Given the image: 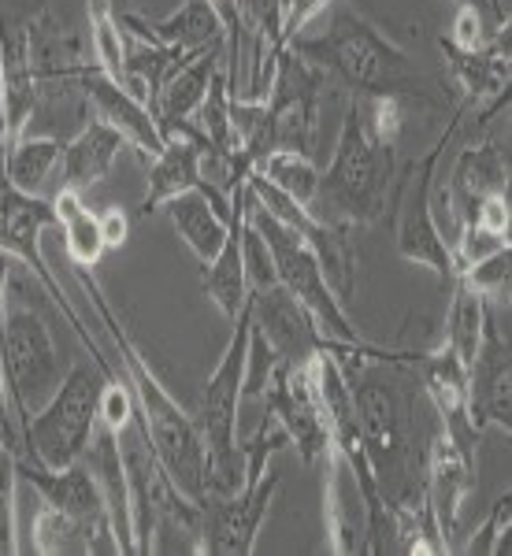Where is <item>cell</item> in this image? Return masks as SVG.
Wrapping results in <instances>:
<instances>
[{
    "mask_svg": "<svg viewBox=\"0 0 512 556\" xmlns=\"http://www.w3.org/2000/svg\"><path fill=\"white\" fill-rule=\"evenodd\" d=\"M341 375L353 393L357 427L367 468L394 516H412L427 508V453L438 434V416L424 386L416 379V353L379 345H338Z\"/></svg>",
    "mask_w": 512,
    "mask_h": 556,
    "instance_id": "obj_1",
    "label": "cell"
},
{
    "mask_svg": "<svg viewBox=\"0 0 512 556\" xmlns=\"http://www.w3.org/2000/svg\"><path fill=\"white\" fill-rule=\"evenodd\" d=\"M71 275H75L78 290L86 293L89 308L97 312V323L108 334V345L104 349L112 356V364L123 371L127 379L134 401H138V412L146 419V430H149V442L157 450L160 464H164L167 479L175 482V490L183 497H190L193 505H201L209 497V486H204V450H201V434H197V424L190 412L178 408V401L167 393V386L157 379V371L149 367V361L141 356V349L130 342L127 327L115 316V308L108 304L104 290L97 286L93 278V267H75L71 264Z\"/></svg>",
    "mask_w": 512,
    "mask_h": 556,
    "instance_id": "obj_2",
    "label": "cell"
},
{
    "mask_svg": "<svg viewBox=\"0 0 512 556\" xmlns=\"http://www.w3.org/2000/svg\"><path fill=\"white\" fill-rule=\"evenodd\" d=\"M286 49H294L309 67H316L323 83L346 86L353 97H409L424 93V78L409 52L394 38L364 20L361 12H338L330 26L316 38H294Z\"/></svg>",
    "mask_w": 512,
    "mask_h": 556,
    "instance_id": "obj_3",
    "label": "cell"
},
{
    "mask_svg": "<svg viewBox=\"0 0 512 556\" xmlns=\"http://www.w3.org/2000/svg\"><path fill=\"white\" fill-rule=\"evenodd\" d=\"M394 141H383L364 123L357 97L346 104V119L338 130V146L327 172L320 175L309 212L330 227L353 230L375 227L386 215V201L394 197Z\"/></svg>",
    "mask_w": 512,
    "mask_h": 556,
    "instance_id": "obj_4",
    "label": "cell"
},
{
    "mask_svg": "<svg viewBox=\"0 0 512 556\" xmlns=\"http://www.w3.org/2000/svg\"><path fill=\"white\" fill-rule=\"evenodd\" d=\"M249 301L238 312L230 342L223 349L220 364H215L212 379L204 382L201 408H197L193 424L201 434L204 450V486L212 497H230L241 490V445H238V405L246 393V361H249Z\"/></svg>",
    "mask_w": 512,
    "mask_h": 556,
    "instance_id": "obj_5",
    "label": "cell"
},
{
    "mask_svg": "<svg viewBox=\"0 0 512 556\" xmlns=\"http://www.w3.org/2000/svg\"><path fill=\"white\" fill-rule=\"evenodd\" d=\"M101 386L104 375L97 379L89 364L71 367L60 390L23 424V445L34 464L60 471L83 460L101 424Z\"/></svg>",
    "mask_w": 512,
    "mask_h": 556,
    "instance_id": "obj_6",
    "label": "cell"
},
{
    "mask_svg": "<svg viewBox=\"0 0 512 556\" xmlns=\"http://www.w3.org/2000/svg\"><path fill=\"white\" fill-rule=\"evenodd\" d=\"M0 364H4L8 397L20 427L38 412L64 382L57 342L49 334V323L26 301H20V286H8L4 323H0Z\"/></svg>",
    "mask_w": 512,
    "mask_h": 556,
    "instance_id": "obj_7",
    "label": "cell"
},
{
    "mask_svg": "<svg viewBox=\"0 0 512 556\" xmlns=\"http://www.w3.org/2000/svg\"><path fill=\"white\" fill-rule=\"evenodd\" d=\"M246 215L260 230V238L267 241V249H272L278 282H283L286 290L301 301V308L316 319L320 334L338 345H364V338L357 334V327L349 323L346 308H341V301L335 298V290H330L316 253L304 245V238L294 235L286 223H278L275 215L257 201L253 190H246Z\"/></svg>",
    "mask_w": 512,
    "mask_h": 556,
    "instance_id": "obj_8",
    "label": "cell"
},
{
    "mask_svg": "<svg viewBox=\"0 0 512 556\" xmlns=\"http://www.w3.org/2000/svg\"><path fill=\"white\" fill-rule=\"evenodd\" d=\"M464 108L453 115V123L446 127L442 138L430 146L416 164L405 167V175L394 182V215H398V253L409 264L430 267L446 286L457 282V264H453V249L438 227L435 215V178H438V160H442L446 146L453 141L457 127H461Z\"/></svg>",
    "mask_w": 512,
    "mask_h": 556,
    "instance_id": "obj_9",
    "label": "cell"
},
{
    "mask_svg": "<svg viewBox=\"0 0 512 556\" xmlns=\"http://www.w3.org/2000/svg\"><path fill=\"white\" fill-rule=\"evenodd\" d=\"M45 227H57V208H52V201L15 190V186H8L4 178H0V253L20 260L23 267H30L34 278L41 282V290L49 293L52 304H57V308L67 316L71 327H75V334L83 338V345L93 353L97 371L101 375L115 371L112 356L101 349V342L93 338V330H89V323L78 316L75 304L64 298L60 282L52 278L49 264H45V253H41V230Z\"/></svg>",
    "mask_w": 512,
    "mask_h": 556,
    "instance_id": "obj_10",
    "label": "cell"
},
{
    "mask_svg": "<svg viewBox=\"0 0 512 556\" xmlns=\"http://www.w3.org/2000/svg\"><path fill=\"white\" fill-rule=\"evenodd\" d=\"M283 52V0H238V26L223 41L230 97L264 101Z\"/></svg>",
    "mask_w": 512,
    "mask_h": 556,
    "instance_id": "obj_11",
    "label": "cell"
},
{
    "mask_svg": "<svg viewBox=\"0 0 512 556\" xmlns=\"http://www.w3.org/2000/svg\"><path fill=\"white\" fill-rule=\"evenodd\" d=\"M320 93L323 75L309 67L294 49H286L275 64L272 89L264 97L267 123H272V149L312 156L320 134Z\"/></svg>",
    "mask_w": 512,
    "mask_h": 556,
    "instance_id": "obj_12",
    "label": "cell"
},
{
    "mask_svg": "<svg viewBox=\"0 0 512 556\" xmlns=\"http://www.w3.org/2000/svg\"><path fill=\"white\" fill-rule=\"evenodd\" d=\"M249 190H253L257 201L264 204L278 223H286L294 235L304 238V245L316 253L330 290H335V298L338 301L353 298L357 293V253H353V241H349V230L316 219L304 204H298L294 197H286L283 190H275V186L260 175H249Z\"/></svg>",
    "mask_w": 512,
    "mask_h": 556,
    "instance_id": "obj_13",
    "label": "cell"
},
{
    "mask_svg": "<svg viewBox=\"0 0 512 556\" xmlns=\"http://www.w3.org/2000/svg\"><path fill=\"white\" fill-rule=\"evenodd\" d=\"M278 493V475L267 468L260 475L257 486H241L230 497H204L197 505L201 513V538H197V553L212 556H249L257 549V534L267 519Z\"/></svg>",
    "mask_w": 512,
    "mask_h": 556,
    "instance_id": "obj_14",
    "label": "cell"
},
{
    "mask_svg": "<svg viewBox=\"0 0 512 556\" xmlns=\"http://www.w3.org/2000/svg\"><path fill=\"white\" fill-rule=\"evenodd\" d=\"M20 479L38 490V497L45 505L60 508V513L71 516L75 523H83L93 553H120L115 534H112V519H108L101 482H97L93 471L83 468V460L71 464V468L52 471L26 456V460H20Z\"/></svg>",
    "mask_w": 512,
    "mask_h": 556,
    "instance_id": "obj_15",
    "label": "cell"
},
{
    "mask_svg": "<svg viewBox=\"0 0 512 556\" xmlns=\"http://www.w3.org/2000/svg\"><path fill=\"white\" fill-rule=\"evenodd\" d=\"M249 316H253V330L275 353V361L286 367H298V371L309 367L330 345L320 334L316 319L301 308V301L283 282L264 286V290H249Z\"/></svg>",
    "mask_w": 512,
    "mask_h": 556,
    "instance_id": "obj_16",
    "label": "cell"
},
{
    "mask_svg": "<svg viewBox=\"0 0 512 556\" xmlns=\"http://www.w3.org/2000/svg\"><path fill=\"white\" fill-rule=\"evenodd\" d=\"M267 401V412L278 419V427L286 430L294 445H298L304 464H316L327 456L330 450V434H327V419H323V408L316 401V390H312L309 367H286L275 364L272 375L260 386Z\"/></svg>",
    "mask_w": 512,
    "mask_h": 556,
    "instance_id": "obj_17",
    "label": "cell"
},
{
    "mask_svg": "<svg viewBox=\"0 0 512 556\" xmlns=\"http://www.w3.org/2000/svg\"><path fill=\"white\" fill-rule=\"evenodd\" d=\"M512 356H509V338L501 334L498 319H483V338L469 364V419L472 427L487 430L501 427L509 434L512 427Z\"/></svg>",
    "mask_w": 512,
    "mask_h": 556,
    "instance_id": "obj_18",
    "label": "cell"
},
{
    "mask_svg": "<svg viewBox=\"0 0 512 556\" xmlns=\"http://www.w3.org/2000/svg\"><path fill=\"white\" fill-rule=\"evenodd\" d=\"M412 367H416V379L424 386L438 424H442L446 434L453 438V442L461 445V453L475 464L479 430H475L469 419V364L442 342L435 353H416Z\"/></svg>",
    "mask_w": 512,
    "mask_h": 556,
    "instance_id": "obj_19",
    "label": "cell"
},
{
    "mask_svg": "<svg viewBox=\"0 0 512 556\" xmlns=\"http://www.w3.org/2000/svg\"><path fill=\"white\" fill-rule=\"evenodd\" d=\"M78 86H83V97H86V104L93 108L97 119L108 123L112 130H120L123 141L138 149L146 164L152 156H160V152H164L167 141H164V134H160L157 119H152L149 104L141 101V97H134L130 89L115 86L112 78L101 75V71H93V67H89V71L83 67Z\"/></svg>",
    "mask_w": 512,
    "mask_h": 556,
    "instance_id": "obj_20",
    "label": "cell"
},
{
    "mask_svg": "<svg viewBox=\"0 0 512 556\" xmlns=\"http://www.w3.org/2000/svg\"><path fill=\"white\" fill-rule=\"evenodd\" d=\"M475 486V464L469 456L461 453V445L438 427L435 442H430V453H427V508L438 523V534L442 542L449 545L453 553V534H457V519H461V505L464 497L472 493Z\"/></svg>",
    "mask_w": 512,
    "mask_h": 556,
    "instance_id": "obj_21",
    "label": "cell"
},
{
    "mask_svg": "<svg viewBox=\"0 0 512 556\" xmlns=\"http://www.w3.org/2000/svg\"><path fill=\"white\" fill-rule=\"evenodd\" d=\"M327 464V482H323V516H327V545L335 556H364V497L349 471L346 456L335 445L323 456Z\"/></svg>",
    "mask_w": 512,
    "mask_h": 556,
    "instance_id": "obj_22",
    "label": "cell"
},
{
    "mask_svg": "<svg viewBox=\"0 0 512 556\" xmlns=\"http://www.w3.org/2000/svg\"><path fill=\"white\" fill-rule=\"evenodd\" d=\"M164 152L149 160V178H146V197H141V212H157L164 208L171 197L190 193L201 186V141L204 134L193 123H178L164 134Z\"/></svg>",
    "mask_w": 512,
    "mask_h": 556,
    "instance_id": "obj_23",
    "label": "cell"
},
{
    "mask_svg": "<svg viewBox=\"0 0 512 556\" xmlns=\"http://www.w3.org/2000/svg\"><path fill=\"white\" fill-rule=\"evenodd\" d=\"M246 190L249 182L241 186V190L230 193V223H227V241H223V249L215 253L209 264H204V293L212 298L215 308L223 312L230 323L238 319V312L246 308L249 301V278H246V264H241V227H246Z\"/></svg>",
    "mask_w": 512,
    "mask_h": 556,
    "instance_id": "obj_24",
    "label": "cell"
},
{
    "mask_svg": "<svg viewBox=\"0 0 512 556\" xmlns=\"http://www.w3.org/2000/svg\"><path fill=\"white\" fill-rule=\"evenodd\" d=\"M123 26H130L134 38L164 45V49H183V52H204L227 41V30H223L220 15L212 12L209 0H183L178 12H171L160 23H146L141 15H127Z\"/></svg>",
    "mask_w": 512,
    "mask_h": 556,
    "instance_id": "obj_25",
    "label": "cell"
},
{
    "mask_svg": "<svg viewBox=\"0 0 512 556\" xmlns=\"http://www.w3.org/2000/svg\"><path fill=\"white\" fill-rule=\"evenodd\" d=\"M220 64H223V45H215V49L197 52L190 64H183L164 86L157 89L149 112H152V119H157L160 134H167L171 127H178V123L193 119L197 108H201V101H204V93H209V83H212V75H215V67H220Z\"/></svg>",
    "mask_w": 512,
    "mask_h": 556,
    "instance_id": "obj_26",
    "label": "cell"
},
{
    "mask_svg": "<svg viewBox=\"0 0 512 556\" xmlns=\"http://www.w3.org/2000/svg\"><path fill=\"white\" fill-rule=\"evenodd\" d=\"M123 134L112 130L108 123L93 119L86 123V127H78L75 138L64 141V156H60V190H89V186H97L101 178H108L112 172L115 156L123 152Z\"/></svg>",
    "mask_w": 512,
    "mask_h": 556,
    "instance_id": "obj_27",
    "label": "cell"
},
{
    "mask_svg": "<svg viewBox=\"0 0 512 556\" xmlns=\"http://www.w3.org/2000/svg\"><path fill=\"white\" fill-rule=\"evenodd\" d=\"M438 49H442L449 75H453L457 86L464 89L469 104H487V108L505 104L509 75H512L509 41L494 45V49H483V52H461V49H453L446 38H438Z\"/></svg>",
    "mask_w": 512,
    "mask_h": 556,
    "instance_id": "obj_28",
    "label": "cell"
},
{
    "mask_svg": "<svg viewBox=\"0 0 512 556\" xmlns=\"http://www.w3.org/2000/svg\"><path fill=\"white\" fill-rule=\"evenodd\" d=\"M164 208H167L171 227H175L178 238H183V245L190 249V253L201 260V264H209V260L223 249V241H227L230 215H223L220 208H215L212 197L204 193L201 186L190 190V193L171 197Z\"/></svg>",
    "mask_w": 512,
    "mask_h": 556,
    "instance_id": "obj_29",
    "label": "cell"
},
{
    "mask_svg": "<svg viewBox=\"0 0 512 556\" xmlns=\"http://www.w3.org/2000/svg\"><path fill=\"white\" fill-rule=\"evenodd\" d=\"M60 156H64V141L52 134H23L20 141L4 149V164H0V178L15 190L41 197L49 178L60 172Z\"/></svg>",
    "mask_w": 512,
    "mask_h": 556,
    "instance_id": "obj_30",
    "label": "cell"
},
{
    "mask_svg": "<svg viewBox=\"0 0 512 556\" xmlns=\"http://www.w3.org/2000/svg\"><path fill=\"white\" fill-rule=\"evenodd\" d=\"M57 227L64 230V249H67V260L75 267H97L101 256L108 253L104 238H101V223L97 215L86 208L83 193L78 190H60L57 201Z\"/></svg>",
    "mask_w": 512,
    "mask_h": 556,
    "instance_id": "obj_31",
    "label": "cell"
},
{
    "mask_svg": "<svg viewBox=\"0 0 512 556\" xmlns=\"http://www.w3.org/2000/svg\"><path fill=\"white\" fill-rule=\"evenodd\" d=\"M86 15H89V38H93V56H97V71L112 78L115 86L130 89L138 97V86L130 78V64H127V34H123V23L115 15L112 0H86Z\"/></svg>",
    "mask_w": 512,
    "mask_h": 556,
    "instance_id": "obj_32",
    "label": "cell"
},
{
    "mask_svg": "<svg viewBox=\"0 0 512 556\" xmlns=\"http://www.w3.org/2000/svg\"><path fill=\"white\" fill-rule=\"evenodd\" d=\"M483 319H487V298H479L475 290L457 278L449 286V312H446V338L442 342L461 356L464 364H472L475 349L483 338Z\"/></svg>",
    "mask_w": 512,
    "mask_h": 556,
    "instance_id": "obj_33",
    "label": "cell"
},
{
    "mask_svg": "<svg viewBox=\"0 0 512 556\" xmlns=\"http://www.w3.org/2000/svg\"><path fill=\"white\" fill-rule=\"evenodd\" d=\"M253 175L267 178L275 190H283L286 197H294V201L304 204V208L312 204V193H316V182H320V172H316V164H312V156H301V152H286V149H272V152H267V156L257 164Z\"/></svg>",
    "mask_w": 512,
    "mask_h": 556,
    "instance_id": "obj_34",
    "label": "cell"
},
{
    "mask_svg": "<svg viewBox=\"0 0 512 556\" xmlns=\"http://www.w3.org/2000/svg\"><path fill=\"white\" fill-rule=\"evenodd\" d=\"M34 553L41 556H86L93 553V545H89V534L83 523H75L71 516H64L60 508L45 505L38 508V516H34Z\"/></svg>",
    "mask_w": 512,
    "mask_h": 556,
    "instance_id": "obj_35",
    "label": "cell"
},
{
    "mask_svg": "<svg viewBox=\"0 0 512 556\" xmlns=\"http://www.w3.org/2000/svg\"><path fill=\"white\" fill-rule=\"evenodd\" d=\"M197 127H201L204 138L220 149H230V86H227V67H215L209 93H204L201 108H197Z\"/></svg>",
    "mask_w": 512,
    "mask_h": 556,
    "instance_id": "obj_36",
    "label": "cell"
},
{
    "mask_svg": "<svg viewBox=\"0 0 512 556\" xmlns=\"http://www.w3.org/2000/svg\"><path fill=\"white\" fill-rule=\"evenodd\" d=\"M15 486H20V456L15 445L0 442V556L20 553V527H15Z\"/></svg>",
    "mask_w": 512,
    "mask_h": 556,
    "instance_id": "obj_37",
    "label": "cell"
},
{
    "mask_svg": "<svg viewBox=\"0 0 512 556\" xmlns=\"http://www.w3.org/2000/svg\"><path fill=\"white\" fill-rule=\"evenodd\" d=\"M509 523H512V493L505 490L494 501L490 516L479 523V531L472 534V542L464 545L469 556H505L509 553Z\"/></svg>",
    "mask_w": 512,
    "mask_h": 556,
    "instance_id": "obj_38",
    "label": "cell"
},
{
    "mask_svg": "<svg viewBox=\"0 0 512 556\" xmlns=\"http://www.w3.org/2000/svg\"><path fill=\"white\" fill-rule=\"evenodd\" d=\"M501 249H509V238L501 235H490L487 227H479V223H464L461 230H457L453 238V264H457V275L469 271L472 264H479V260H487L494 253H501Z\"/></svg>",
    "mask_w": 512,
    "mask_h": 556,
    "instance_id": "obj_39",
    "label": "cell"
},
{
    "mask_svg": "<svg viewBox=\"0 0 512 556\" xmlns=\"http://www.w3.org/2000/svg\"><path fill=\"white\" fill-rule=\"evenodd\" d=\"M512 249H501V253H494L487 260H479V264H472L469 271H461V278L469 290H475L479 298H498V293H509V275H512Z\"/></svg>",
    "mask_w": 512,
    "mask_h": 556,
    "instance_id": "obj_40",
    "label": "cell"
},
{
    "mask_svg": "<svg viewBox=\"0 0 512 556\" xmlns=\"http://www.w3.org/2000/svg\"><path fill=\"white\" fill-rule=\"evenodd\" d=\"M241 264H246V278H249V290H264V286H275V260L267 241L260 238V230L249 223L246 215V227H241Z\"/></svg>",
    "mask_w": 512,
    "mask_h": 556,
    "instance_id": "obj_41",
    "label": "cell"
},
{
    "mask_svg": "<svg viewBox=\"0 0 512 556\" xmlns=\"http://www.w3.org/2000/svg\"><path fill=\"white\" fill-rule=\"evenodd\" d=\"M472 223H479V227H487L490 235L509 238V227H512L509 193H490V197H483V201L475 204V212H472Z\"/></svg>",
    "mask_w": 512,
    "mask_h": 556,
    "instance_id": "obj_42",
    "label": "cell"
},
{
    "mask_svg": "<svg viewBox=\"0 0 512 556\" xmlns=\"http://www.w3.org/2000/svg\"><path fill=\"white\" fill-rule=\"evenodd\" d=\"M330 0H283V41L290 45L294 38H301L304 26L327 8Z\"/></svg>",
    "mask_w": 512,
    "mask_h": 556,
    "instance_id": "obj_43",
    "label": "cell"
},
{
    "mask_svg": "<svg viewBox=\"0 0 512 556\" xmlns=\"http://www.w3.org/2000/svg\"><path fill=\"white\" fill-rule=\"evenodd\" d=\"M97 223H101V238H104L108 249H120L130 235V219L123 208H104L101 215H97Z\"/></svg>",
    "mask_w": 512,
    "mask_h": 556,
    "instance_id": "obj_44",
    "label": "cell"
},
{
    "mask_svg": "<svg viewBox=\"0 0 512 556\" xmlns=\"http://www.w3.org/2000/svg\"><path fill=\"white\" fill-rule=\"evenodd\" d=\"M12 397H8V382H4V364H0V442L15 445V430H12Z\"/></svg>",
    "mask_w": 512,
    "mask_h": 556,
    "instance_id": "obj_45",
    "label": "cell"
},
{
    "mask_svg": "<svg viewBox=\"0 0 512 556\" xmlns=\"http://www.w3.org/2000/svg\"><path fill=\"white\" fill-rule=\"evenodd\" d=\"M212 4V12L220 15V23H223V30H235L238 26V0H209Z\"/></svg>",
    "mask_w": 512,
    "mask_h": 556,
    "instance_id": "obj_46",
    "label": "cell"
},
{
    "mask_svg": "<svg viewBox=\"0 0 512 556\" xmlns=\"http://www.w3.org/2000/svg\"><path fill=\"white\" fill-rule=\"evenodd\" d=\"M0 156H4V34H0Z\"/></svg>",
    "mask_w": 512,
    "mask_h": 556,
    "instance_id": "obj_47",
    "label": "cell"
},
{
    "mask_svg": "<svg viewBox=\"0 0 512 556\" xmlns=\"http://www.w3.org/2000/svg\"><path fill=\"white\" fill-rule=\"evenodd\" d=\"M453 8H479V12H490V15H498V20H505L509 23V15L501 12L494 0H453Z\"/></svg>",
    "mask_w": 512,
    "mask_h": 556,
    "instance_id": "obj_48",
    "label": "cell"
}]
</instances>
